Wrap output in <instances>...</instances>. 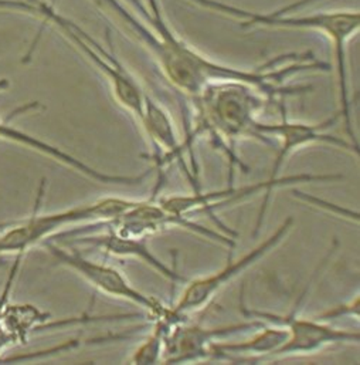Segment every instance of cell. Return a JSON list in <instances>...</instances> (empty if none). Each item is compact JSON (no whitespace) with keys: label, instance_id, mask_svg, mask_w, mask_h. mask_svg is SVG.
<instances>
[{"label":"cell","instance_id":"1","mask_svg":"<svg viewBox=\"0 0 360 365\" xmlns=\"http://www.w3.org/2000/svg\"><path fill=\"white\" fill-rule=\"evenodd\" d=\"M137 14L149 26L139 43L154 56L166 80L191 100L214 83L240 81L260 90L274 103L285 97L305 94L308 86H288L287 81L305 71H328V63L317 60L312 53H287L254 68H240L210 58L176 34L168 23L159 0H127Z\"/></svg>","mask_w":360,"mask_h":365},{"label":"cell","instance_id":"2","mask_svg":"<svg viewBox=\"0 0 360 365\" xmlns=\"http://www.w3.org/2000/svg\"><path fill=\"white\" fill-rule=\"evenodd\" d=\"M196 107V124L187 125L184 150L190 151L198 135H207L216 148L223 150L230 163V185L234 167L241 164L235 154V145L243 140H257L264 145L275 144L260 134L258 114L268 103H272L255 87L240 81H223L207 86L193 98ZM193 157V154H191Z\"/></svg>","mask_w":360,"mask_h":365},{"label":"cell","instance_id":"3","mask_svg":"<svg viewBox=\"0 0 360 365\" xmlns=\"http://www.w3.org/2000/svg\"><path fill=\"white\" fill-rule=\"evenodd\" d=\"M206 10L235 19L243 27H268L288 30H314L325 34L332 43L334 61L338 80L339 113L346 127L352 125V104L348 88L346 68V44L360 30L359 10H322L309 14H290L288 11L298 7L305 0H298L287 7L270 13H261L237 7L220 0H189Z\"/></svg>","mask_w":360,"mask_h":365},{"label":"cell","instance_id":"4","mask_svg":"<svg viewBox=\"0 0 360 365\" xmlns=\"http://www.w3.org/2000/svg\"><path fill=\"white\" fill-rule=\"evenodd\" d=\"M0 7L17 9L40 16L44 23L53 24L65 38H68L107 78L117 103L128 111L137 123L142 117L145 91L129 70L111 53L107 51L88 33L75 23L57 13L55 9L44 0H0Z\"/></svg>","mask_w":360,"mask_h":365},{"label":"cell","instance_id":"5","mask_svg":"<svg viewBox=\"0 0 360 365\" xmlns=\"http://www.w3.org/2000/svg\"><path fill=\"white\" fill-rule=\"evenodd\" d=\"M281 120L277 124H267L260 123L258 130L263 137L272 141L277 147V155L274 160V164L270 171V177L265 181L270 190L272 192L278 186H284L288 183L295 182H332L342 178V175H314V174H301L297 177H287L281 178L280 173L287 163V160L298 150H302L309 145L322 144V145H331L338 150L349 151L355 155H359V145L348 141L345 138L328 134L327 130L334 127L341 120V113L338 111L335 115L317 123V124H308V123H300V121H291L287 115V107L284 100L278 103Z\"/></svg>","mask_w":360,"mask_h":365},{"label":"cell","instance_id":"6","mask_svg":"<svg viewBox=\"0 0 360 365\" xmlns=\"http://www.w3.org/2000/svg\"><path fill=\"white\" fill-rule=\"evenodd\" d=\"M134 200L135 199L125 197H104L92 203L53 213H38V206H36L31 216L9 225V227L0 233V255H24L37 243L44 242L60 229L70 225L112 220L124 213Z\"/></svg>","mask_w":360,"mask_h":365},{"label":"cell","instance_id":"7","mask_svg":"<svg viewBox=\"0 0 360 365\" xmlns=\"http://www.w3.org/2000/svg\"><path fill=\"white\" fill-rule=\"evenodd\" d=\"M294 225V217H287L274 233H271L267 239L260 242L251 250L244 253L237 259H228L226 264H223L218 270L196 277L193 280H187L178 302L169 306L165 317L158 319L166 322L169 326L180 322L189 320V317L194 313L201 312L208 304L213 303L216 296L234 279H237L241 273L257 264L267 255H270L290 233Z\"/></svg>","mask_w":360,"mask_h":365},{"label":"cell","instance_id":"8","mask_svg":"<svg viewBox=\"0 0 360 365\" xmlns=\"http://www.w3.org/2000/svg\"><path fill=\"white\" fill-rule=\"evenodd\" d=\"M307 290H304L297 302V306L304 300ZM297 307L288 314H275L260 310H253L244 306L241 300V313L245 319L258 320L261 323H270L281 326L287 330V339L274 359L278 357H295L317 354L327 347L339 344L359 343V333L345 329H337L327 322H321L315 317H300Z\"/></svg>","mask_w":360,"mask_h":365},{"label":"cell","instance_id":"9","mask_svg":"<svg viewBox=\"0 0 360 365\" xmlns=\"http://www.w3.org/2000/svg\"><path fill=\"white\" fill-rule=\"evenodd\" d=\"M44 246L57 263L75 272L100 293L139 307L152 322L166 316L169 306L138 290L120 269L87 259L77 250H67L51 242H44Z\"/></svg>","mask_w":360,"mask_h":365},{"label":"cell","instance_id":"10","mask_svg":"<svg viewBox=\"0 0 360 365\" xmlns=\"http://www.w3.org/2000/svg\"><path fill=\"white\" fill-rule=\"evenodd\" d=\"M264 323L248 319L244 323L226 324L218 327H203L190 324L189 320L171 326L164 346V364L193 363L208 359V350L213 343L235 333H243L263 327Z\"/></svg>","mask_w":360,"mask_h":365},{"label":"cell","instance_id":"11","mask_svg":"<svg viewBox=\"0 0 360 365\" xmlns=\"http://www.w3.org/2000/svg\"><path fill=\"white\" fill-rule=\"evenodd\" d=\"M0 140H6L18 145H23L26 148H30L36 153H40L74 171L84 175L85 178L94 181V182L102 183V185H118V186H138L147 181V178L154 173L152 170H148L139 175H114L107 174L104 171L95 170L94 167L85 164L83 160L71 155L70 153L48 144L47 141H43L34 135H30L21 130L14 128L7 121H0Z\"/></svg>","mask_w":360,"mask_h":365},{"label":"cell","instance_id":"12","mask_svg":"<svg viewBox=\"0 0 360 365\" xmlns=\"http://www.w3.org/2000/svg\"><path fill=\"white\" fill-rule=\"evenodd\" d=\"M139 127L144 130L155 151V168L162 170L174 161L183 163L184 145L171 114L148 93L144 98V111L139 120Z\"/></svg>","mask_w":360,"mask_h":365},{"label":"cell","instance_id":"13","mask_svg":"<svg viewBox=\"0 0 360 365\" xmlns=\"http://www.w3.org/2000/svg\"><path fill=\"white\" fill-rule=\"evenodd\" d=\"M80 243H87L94 247L101 249L102 252L118 256V257H129V259H138L144 262L145 264L151 266L155 272H158L161 276L168 279L172 283L186 282V279L180 274L179 272L174 267H169L165 264L148 246L147 237H132V236H122L112 230L105 229V233L88 236V237H80Z\"/></svg>","mask_w":360,"mask_h":365},{"label":"cell","instance_id":"14","mask_svg":"<svg viewBox=\"0 0 360 365\" xmlns=\"http://www.w3.org/2000/svg\"><path fill=\"white\" fill-rule=\"evenodd\" d=\"M287 339V330L281 326H263L258 333L251 339L240 343L216 341L208 350V359H224V360H263L274 359L275 353L284 344Z\"/></svg>","mask_w":360,"mask_h":365},{"label":"cell","instance_id":"15","mask_svg":"<svg viewBox=\"0 0 360 365\" xmlns=\"http://www.w3.org/2000/svg\"><path fill=\"white\" fill-rule=\"evenodd\" d=\"M1 322L14 341L24 344L31 331H38L47 324L48 314L31 304H6Z\"/></svg>","mask_w":360,"mask_h":365},{"label":"cell","instance_id":"16","mask_svg":"<svg viewBox=\"0 0 360 365\" xmlns=\"http://www.w3.org/2000/svg\"><path fill=\"white\" fill-rule=\"evenodd\" d=\"M171 326L164 320H154V329L149 336L138 346L134 351L129 363L131 364H158L162 363L164 346L166 334L169 333Z\"/></svg>","mask_w":360,"mask_h":365},{"label":"cell","instance_id":"17","mask_svg":"<svg viewBox=\"0 0 360 365\" xmlns=\"http://www.w3.org/2000/svg\"><path fill=\"white\" fill-rule=\"evenodd\" d=\"M23 256L21 255H16V259H14V264L11 267V272L6 280V286H4V290L1 292V296H0V354L10 346L16 344L14 339L6 331L4 326H3V322H1V312L4 309V306L7 304V299H9V294H10V290H11V286H13V282H14V277L17 274V270H18V266H20V262H21Z\"/></svg>","mask_w":360,"mask_h":365},{"label":"cell","instance_id":"18","mask_svg":"<svg viewBox=\"0 0 360 365\" xmlns=\"http://www.w3.org/2000/svg\"><path fill=\"white\" fill-rule=\"evenodd\" d=\"M341 317H355L359 319V296H355V299H352L351 302L342 304V306H337L332 307L329 310H325L324 313L315 316V319L321 320V322H331L335 319H341Z\"/></svg>","mask_w":360,"mask_h":365}]
</instances>
